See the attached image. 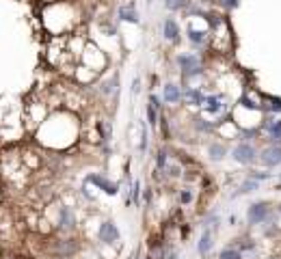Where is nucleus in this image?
Segmentation results:
<instances>
[{"label": "nucleus", "instance_id": "f257e3e1", "mask_svg": "<svg viewBox=\"0 0 281 259\" xmlns=\"http://www.w3.org/2000/svg\"><path fill=\"white\" fill-rule=\"evenodd\" d=\"M178 67L182 72V78L184 80H190V78H197L203 74V67H201V61H199L197 54H190V52H182L178 54Z\"/></svg>", "mask_w": 281, "mask_h": 259}, {"label": "nucleus", "instance_id": "f03ea898", "mask_svg": "<svg viewBox=\"0 0 281 259\" xmlns=\"http://www.w3.org/2000/svg\"><path fill=\"white\" fill-rule=\"evenodd\" d=\"M270 214H273V210H270L268 203H266V201H255L253 205H249V210H247V225L249 227L264 225V222L270 218Z\"/></svg>", "mask_w": 281, "mask_h": 259}, {"label": "nucleus", "instance_id": "7ed1b4c3", "mask_svg": "<svg viewBox=\"0 0 281 259\" xmlns=\"http://www.w3.org/2000/svg\"><path fill=\"white\" fill-rule=\"evenodd\" d=\"M232 160L242 164V166H249V164H253L258 160V149L251 145L249 141H240L238 145L232 149Z\"/></svg>", "mask_w": 281, "mask_h": 259}, {"label": "nucleus", "instance_id": "20e7f679", "mask_svg": "<svg viewBox=\"0 0 281 259\" xmlns=\"http://www.w3.org/2000/svg\"><path fill=\"white\" fill-rule=\"evenodd\" d=\"M78 227V218H76V212L72 210L69 205H63L59 207V214H57V229L61 233H74Z\"/></svg>", "mask_w": 281, "mask_h": 259}, {"label": "nucleus", "instance_id": "39448f33", "mask_svg": "<svg viewBox=\"0 0 281 259\" xmlns=\"http://www.w3.org/2000/svg\"><path fill=\"white\" fill-rule=\"evenodd\" d=\"M258 160L264 164L266 168H275L281 164V145L277 143H270V145L262 147V151L258 153Z\"/></svg>", "mask_w": 281, "mask_h": 259}, {"label": "nucleus", "instance_id": "423d86ee", "mask_svg": "<svg viewBox=\"0 0 281 259\" xmlns=\"http://www.w3.org/2000/svg\"><path fill=\"white\" fill-rule=\"evenodd\" d=\"M119 238H121V233H119L117 225H115L113 221H104L102 225H100L98 229V240L102 244H106V246H110V244L119 242Z\"/></svg>", "mask_w": 281, "mask_h": 259}, {"label": "nucleus", "instance_id": "0eeeda50", "mask_svg": "<svg viewBox=\"0 0 281 259\" xmlns=\"http://www.w3.org/2000/svg\"><path fill=\"white\" fill-rule=\"evenodd\" d=\"M87 184H93L98 190H102L104 194H110V197H115V194L119 192V184L117 182H110L108 177L100 175V173H93V175L87 177Z\"/></svg>", "mask_w": 281, "mask_h": 259}, {"label": "nucleus", "instance_id": "6e6552de", "mask_svg": "<svg viewBox=\"0 0 281 259\" xmlns=\"http://www.w3.org/2000/svg\"><path fill=\"white\" fill-rule=\"evenodd\" d=\"M212 248H214V231H212V229H208V227H203L201 229V236H199V240H197L199 257L205 259L210 253H212Z\"/></svg>", "mask_w": 281, "mask_h": 259}, {"label": "nucleus", "instance_id": "1a4fd4ad", "mask_svg": "<svg viewBox=\"0 0 281 259\" xmlns=\"http://www.w3.org/2000/svg\"><path fill=\"white\" fill-rule=\"evenodd\" d=\"M205 93L197 87H182V99H186L188 106H203L205 102Z\"/></svg>", "mask_w": 281, "mask_h": 259}, {"label": "nucleus", "instance_id": "9d476101", "mask_svg": "<svg viewBox=\"0 0 281 259\" xmlns=\"http://www.w3.org/2000/svg\"><path fill=\"white\" fill-rule=\"evenodd\" d=\"M264 132L268 134V138H270L273 143L281 145V119L268 117V119L264 121Z\"/></svg>", "mask_w": 281, "mask_h": 259}, {"label": "nucleus", "instance_id": "9b49d317", "mask_svg": "<svg viewBox=\"0 0 281 259\" xmlns=\"http://www.w3.org/2000/svg\"><path fill=\"white\" fill-rule=\"evenodd\" d=\"M203 111L208 112V114H214V117H217V114H221L225 111V104H223V97L221 95H208L205 97V102H203Z\"/></svg>", "mask_w": 281, "mask_h": 259}, {"label": "nucleus", "instance_id": "f8f14e48", "mask_svg": "<svg viewBox=\"0 0 281 259\" xmlns=\"http://www.w3.org/2000/svg\"><path fill=\"white\" fill-rule=\"evenodd\" d=\"M162 37L167 39V41H171V43H178L180 41V26H178V22L171 18H167L164 19V24H162Z\"/></svg>", "mask_w": 281, "mask_h": 259}, {"label": "nucleus", "instance_id": "ddd939ff", "mask_svg": "<svg viewBox=\"0 0 281 259\" xmlns=\"http://www.w3.org/2000/svg\"><path fill=\"white\" fill-rule=\"evenodd\" d=\"M162 99L167 104H180V102H182V87H178V84H173V82L164 84Z\"/></svg>", "mask_w": 281, "mask_h": 259}, {"label": "nucleus", "instance_id": "4468645a", "mask_svg": "<svg viewBox=\"0 0 281 259\" xmlns=\"http://www.w3.org/2000/svg\"><path fill=\"white\" fill-rule=\"evenodd\" d=\"M225 156H227V147H225L223 143H210L208 145V158L210 160L221 162Z\"/></svg>", "mask_w": 281, "mask_h": 259}, {"label": "nucleus", "instance_id": "2eb2a0df", "mask_svg": "<svg viewBox=\"0 0 281 259\" xmlns=\"http://www.w3.org/2000/svg\"><path fill=\"white\" fill-rule=\"evenodd\" d=\"M76 251V244L74 240H57V246H54V253H59L61 257H67Z\"/></svg>", "mask_w": 281, "mask_h": 259}, {"label": "nucleus", "instance_id": "dca6fc26", "mask_svg": "<svg viewBox=\"0 0 281 259\" xmlns=\"http://www.w3.org/2000/svg\"><path fill=\"white\" fill-rule=\"evenodd\" d=\"M119 19L121 22H130V24H139V16L132 7H121L119 9Z\"/></svg>", "mask_w": 281, "mask_h": 259}, {"label": "nucleus", "instance_id": "f3484780", "mask_svg": "<svg viewBox=\"0 0 281 259\" xmlns=\"http://www.w3.org/2000/svg\"><path fill=\"white\" fill-rule=\"evenodd\" d=\"M260 188V184L258 182H253V179H244L242 184H240V188H238V192H236V197H240V194H249V192H255Z\"/></svg>", "mask_w": 281, "mask_h": 259}, {"label": "nucleus", "instance_id": "a211bd4d", "mask_svg": "<svg viewBox=\"0 0 281 259\" xmlns=\"http://www.w3.org/2000/svg\"><path fill=\"white\" fill-rule=\"evenodd\" d=\"M219 259H242V253L236 246H225V248H221Z\"/></svg>", "mask_w": 281, "mask_h": 259}, {"label": "nucleus", "instance_id": "6ab92c4d", "mask_svg": "<svg viewBox=\"0 0 281 259\" xmlns=\"http://www.w3.org/2000/svg\"><path fill=\"white\" fill-rule=\"evenodd\" d=\"M149 147V132H147V126H145V121H140V143H139V151L145 153Z\"/></svg>", "mask_w": 281, "mask_h": 259}, {"label": "nucleus", "instance_id": "aec40b11", "mask_svg": "<svg viewBox=\"0 0 281 259\" xmlns=\"http://www.w3.org/2000/svg\"><path fill=\"white\" fill-rule=\"evenodd\" d=\"M188 39H190V43H195V46H201V43L205 41V31L188 28Z\"/></svg>", "mask_w": 281, "mask_h": 259}, {"label": "nucleus", "instance_id": "412c9836", "mask_svg": "<svg viewBox=\"0 0 281 259\" xmlns=\"http://www.w3.org/2000/svg\"><path fill=\"white\" fill-rule=\"evenodd\" d=\"M167 162H169L167 149H158V153H156V168H158V171H167Z\"/></svg>", "mask_w": 281, "mask_h": 259}, {"label": "nucleus", "instance_id": "4be33fe9", "mask_svg": "<svg viewBox=\"0 0 281 259\" xmlns=\"http://www.w3.org/2000/svg\"><path fill=\"white\" fill-rule=\"evenodd\" d=\"M266 111L268 112H281V99L279 97H266Z\"/></svg>", "mask_w": 281, "mask_h": 259}, {"label": "nucleus", "instance_id": "5701e85b", "mask_svg": "<svg viewBox=\"0 0 281 259\" xmlns=\"http://www.w3.org/2000/svg\"><path fill=\"white\" fill-rule=\"evenodd\" d=\"M195 130H199V132H214V130H217V126H214V123H208L205 121V119H195Z\"/></svg>", "mask_w": 281, "mask_h": 259}, {"label": "nucleus", "instance_id": "b1692460", "mask_svg": "<svg viewBox=\"0 0 281 259\" xmlns=\"http://www.w3.org/2000/svg\"><path fill=\"white\" fill-rule=\"evenodd\" d=\"M249 179H253V182L262 184V182H268V179H273V173H266V171H251V173H249Z\"/></svg>", "mask_w": 281, "mask_h": 259}, {"label": "nucleus", "instance_id": "393cba45", "mask_svg": "<svg viewBox=\"0 0 281 259\" xmlns=\"http://www.w3.org/2000/svg\"><path fill=\"white\" fill-rule=\"evenodd\" d=\"M158 119H160V112L152 106V104H147V123H149L152 128H156V126H158Z\"/></svg>", "mask_w": 281, "mask_h": 259}, {"label": "nucleus", "instance_id": "a878e982", "mask_svg": "<svg viewBox=\"0 0 281 259\" xmlns=\"http://www.w3.org/2000/svg\"><path fill=\"white\" fill-rule=\"evenodd\" d=\"M164 7L169 11H180V9L186 7V0H164Z\"/></svg>", "mask_w": 281, "mask_h": 259}, {"label": "nucleus", "instance_id": "bb28decb", "mask_svg": "<svg viewBox=\"0 0 281 259\" xmlns=\"http://www.w3.org/2000/svg\"><path fill=\"white\" fill-rule=\"evenodd\" d=\"M190 201H193V192H190V190H182V192H180V203H182V205H188Z\"/></svg>", "mask_w": 281, "mask_h": 259}, {"label": "nucleus", "instance_id": "cd10ccee", "mask_svg": "<svg viewBox=\"0 0 281 259\" xmlns=\"http://www.w3.org/2000/svg\"><path fill=\"white\" fill-rule=\"evenodd\" d=\"M221 4H223L225 9H234L236 4H238V0H221Z\"/></svg>", "mask_w": 281, "mask_h": 259}, {"label": "nucleus", "instance_id": "c85d7f7f", "mask_svg": "<svg viewBox=\"0 0 281 259\" xmlns=\"http://www.w3.org/2000/svg\"><path fill=\"white\" fill-rule=\"evenodd\" d=\"M139 87H140V80H139V78H134V82H132V93H137Z\"/></svg>", "mask_w": 281, "mask_h": 259}, {"label": "nucleus", "instance_id": "c756f323", "mask_svg": "<svg viewBox=\"0 0 281 259\" xmlns=\"http://www.w3.org/2000/svg\"><path fill=\"white\" fill-rule=\"evenodd\" d=\"M277 214H279V216H281V203H279V205H277Z\"/></svg>", "mask_w": 281, "mask_h": 259}, {"label": "nucleus", "instance_id": "7c9ffc66", "mask_svg": "<svg viewBox=\"0 0 281 259\" xmlns=\"http://www.w3.org/2000/svg\"><path fill=\"white\" fill-rule=\"evenodd\" d=\"M277 179H279V184H281V173H279V175H277Z\"/></svg>", "mask_w": 281, "mask_h": 259}, {"label": "nucleus", "instance_id": "2f4dec72", "mask_svg": "<svg viewBox=\"0 0 281 259\" xmlns=\"http://www.w3.org/2000/svg\"><path fill=\"white\" fill-rule=\"evenodd\" d=\"M268 259H279V257H268Z\"/></svg>", "mask_w": 281, "mask_h": 259}, {"label": "nucleus", "instance_id": "473e14b6", "mask_svg": "<svg viewBox=\"0 0 281 259\" xmlns=\"http://www.w3.org/2000/svg\"><path fill=\"white\" fill-rule=\"evenodd\" d=\"M145 259H147V257H145Z\"/></svg>", "mask_w": 281, "mask_h": 259}]
</instances>
